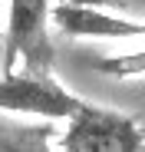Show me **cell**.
<instances>
[{"label":"cell","instance_id":"cell-1","mask_svg":"<svg viewBox=\"0 0 145 152\" xmlns=\"http://www.w3.org/2000/svg\"><path fill=\"white\" fill-rule=\"evenodd\" d=\"M83 103L86 99L66 89L53 73H33V69H4L0 73V113L66 122Z\"/></svg>","mask_w":145,"mask_h":152},{"label":"cell","instance_id":"cell-2","mask_svg":"<svg viewBox=\"0 0 145 152\" xmlns=\"http://www.w3.org/2000/svg\"><path fill=\"white\" fill-rule=\"evenodd\" d=\"M59 145L63 152H142L145 136L132 116L83 103L66 119Z\"/></svg>","mask_w":145,"mask_h":152},{"label":"cell","instance_id":"cell-3","mask_svg":"<svg viewBox=\"0 0 145 152\" xmlns=\"http://www.w3.org/2000/svg\"><path fill=\"white\" fill-rule=\"evenodd\" d=\"M50 0H7V40H4V69L23 63V69L53 73V43H50Z\"/></svg>","mask_w":145,"mask_h":152},{"label":"cell","instance_id":"cell-4","mask_svg":"<svg viewBox=\"0 0 145 152\" xmlns=\"http://www.w3.org/2000/svg\"><path fill=\"white\" fill-rule=\"evenodd\" d=\"M50 23L72 40H106V43H135L145 40V20L119 17L106 7H72L56 4L50 10Z\"/></svg>","mask_w":145,"mask_h":152},{"label":"cell","instance_id":"cell-5","mask_svg":"<svg viewBox=\"0 0 145 152\" xmlns=\"http://www.w3.org/2000/svg\"><path fill=\"white\" fill-rule=\"evenodd\" d=\"M92 66L112 80H138V76H145V46L129 50V53H115V56H102Z\"/></svg>","mask_w":145,"mask_h":152},{"label":"cell","instance_id":"cell-6","mask_svg":"<svg viewBox=\"0 0 145 152\" xmlns=\"http://www.w3.org/2000/svg\"><path fill=\"white\" fill-rule=\"evenodd\" d=\"M66 4H72V7H106V10H112V7L122 4V0H66Z\"/></svg>","mask_w":145,"mask_h":152},{"label":"cell","instance_id":"cell-7","mask_svg":"<svg viewBox=\"0 0 145 152\" xmlns=\"http://www.w3.org/2000/svg\"><path fill=\"white\" fill-rule=\"evenodd\" d=\"M7 40V20H0V43Z\"/></svg>","mask_w":145,"mask_h":152}]
</instances>
